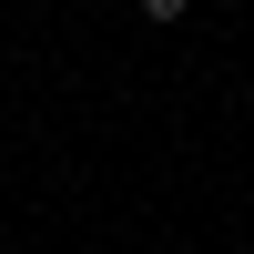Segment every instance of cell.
<instances>
[{
  "instance_id": "1",
  "label": "cell",
  "mask_w": 254,
  "mask_h": 254,
  "mask_svg": "<svg viewBox=\"0 0 254 254\" xmlns=\"http://www.w3.org/2000/svg\"><path fill=\"white\" fill-rule=\"evenodd\" d=\"M142 20H163V31H173V20H183V0H142Z\"/></svg>"
},
{
  "instance_id": "2",
  "label": "cell",
  "mask_w": 254,
  "mask_h": 254,
  "mask_svg": "<svg viewBox=\"0 0 254 254\" xmlns=\"http://www.w3.org/2000/svg\"><path fill=\"white\" fill-rule=\"evenodd\" d=\"M224 10H234V0H224Z\"/></svg>"
}]
</instances>
